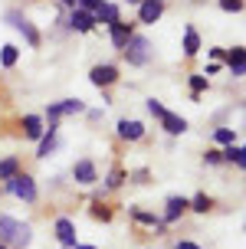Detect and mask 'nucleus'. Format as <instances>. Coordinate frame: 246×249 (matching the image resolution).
Instances as JSON below:
<instances>
[{"mask_svg": "<svg viewBox=\"0 0 246 249\" xmlns=\"http://www.w3.org/2000/svg\"><path fill=\"white\" fill-rule=\"evenodd\" d=\"M213 138H217V141H220V144H233V128H217V131H213Z\"/></svg>", "mask_w": 246, "mask_h": 249, "instance_id": "obj_27", "label": "nucleus"}, {"mask_svg": "<svg viewBox=\"0 0 246 249\" xmlns=\"http://www.w3.org/2000/svg\"><path fill=\"white\" fill-rule=\"evenodd\" d=\"M141 135H145V124L141 122H135V118H132V122H128V118L118 122V138H125V141H138Z\"/></svg>", "mask_w": 246, "mask_h": 249, "instance_id": "obj_15", "label": "nucleus"}, {"mask_svg": "<svg viewBox=\"0 0 246 249\" xmlns=\"http://www.w3.org/2000/svg\"><path fill=\"white\" fill-rule=\"evenodd\" d=\"M73 180H76V184H82V187L95 184V180H98L95 164L89 161V158H86V161H76V164H73Z\"/></svg>", "mask_w": 246, "mask_h": 249, "instance_id": "obj_9", "label": "nucleus"}, {"mask_svg": "<svg viewBox=\"0 0 246 249\" xmlns=\"http://www.w3.org/2000/svg\"><path fill=\"white\" fill-rule=\"evenodd\" d=\"M132 216H135L138 223H145V226H154L158 233H164V230H168V226L161 223V220H158V216H154V213H145V210H132Z\"/></svg>", "mask_w": 246, "mask_h": 249, "instance_id": "obj_22", "label": "nucleus"}, {"mask_svg": "<svg viewBox=\"0 0 246 249\" xmlns=\"http://www.w3.org/2000/svg\"><path fill=\"white\" fill-rule=\"evenodd\" d=\"M92 17H95V23H105V26H112V23H118V20H122L115 3H102V7H98Z\"/></svg>", "mask_w": 246, "mask_h": 249, "instance_id": "obj_18", "label": "nucleus"}, {"mask_svg": "<svg viewBox=\"0 0 246 249\" xmlns=\"http://www.w3.org/2000/svg\"><path fill=\"white\" fill-rule=\"evenodd\" d=\"M187 207H190V203H187V197H171V200H168V210H164V220H161V223H164V226H168V223H177V220L187 213Z\"/></svg>", "mask_w": 246, "mask_h": 249, "instance_id": "obj_11", "label": "nucleus"}, {"mask_svg": "<svg viewBox=\"0 0 246 249\" xmlns=\"http://www.w3.org/2000/svg\"><path fill=\"white\" fill-rule=\"evenodd\" d=\"M200 53V36H197L194 26H187L184 30V56H197Z\"/></svg>", "mask_w": 246, "mask_h": 249, "instance_id": "obj_21", "label": "nucleus"}, {"mask_svg": "<svg viewBox=\"0 0 246 249\" xmlns=\"http://www.w3.org/2000/svg\"><path fill=\"white\" fill-rule=\"evenodd\" d=\"M66 23H69V30H76V33H92V30H95V17L76 7V10H69Z\"/></svg>", "mask_w": 246, "mask_h": 249, "instance_id": "obj_6", "label": "nucleus"}, {"mask_svg": "<svg viewBox=\"0 0 246 249\" xmlns=\"http://www.w3.org/2000/svg\"><path fill=\"white\" fill-rule=\"evenodd\" d=\"M20 174V158L17 154H10V158H3L0 161V180H10V177Z\"/></svg>", "mask_w": 246, "mask_h": 249, "instance_id": "obj_19", "label": "nucleus"}, {"mask_svg": "<svg viewBox=\"0 0 246 249\" xmlns=\"http://www.w3.org/2000/svg\"><path fill=\"white\" fill-rule=\"evenodd\" d=\"M158 122H161V128H164L168 135H184L187 131V122L181 118V115H174V112H164Z\"/></svg>", "mask_w": 246, "mask_h": 249, "instance_id": "obj_14", "label": "nucleus"}, {"mask_svg": "<svg viewBox=\"0 0 246 249\" xmlns=\"http://www.w3.org/2000/svg\"><path fill=\"white\" fill-rule=\"evenodd\" d=\"M204 161H207V164H220V151H207Z\"/></svg>", "mask_w": 246, "mask_h": 249, "instance_id": "obj_32", "label": "nucleus"}, {"mask_svg": "<svg viewBox=\"0 0 246 249\" xmlns=\"http://www.w3.org/2000/svg\"><path fill=\"white\" fill-rule=\"evenodd\" d=\"M0 249H7V246H3V243H0Z\"/></svg>", "mask_w": 246, "mask_h": 249, "instance_id": "obj_37", "label": "nucleus"}, {"mask_svg": "<svg viewBox=\"0 0 246 249\" xmlns=\"http://www.w3.org/2000/svg\"><path fill=\"white\" fill-rule=\"evenodd\" d=\"M73 249H95V246H73Z\"/></svg>", "mask_w": 246, "mask_h": 249, "instance_id": "obj_35", "label": "nucleus"}, {"mask_svg": "<svg viewBox=\"0 0 246 249\" xmlns=\"http://www.w3.org/2000/svg\"><path fill=\"white\" fill-rule=\"evenodd\" d=\"M132 33H135V26H132V23H122V20H118V23H112V26H109L112 46H115V50H122L125 43L132 39Z\"/></svg>", "mask_w": 246, "mask_h": 249, "instance_id": "obj_12", "label": "nucleus"}, {"mask_svg": "<svg viewBox=\"0 0 246 249\" xmlns=\"http://www.w3.org/2000/svg\"><path fill=\"white\" fill-rule=\"evenodd\" d=\"M59 3H62V7H73V10H76V0H59Z\"/></svg>", "mask_w": 246, "mask_h": 249, "instance_id": "obj_34", "label": "nucleus"}, {"mask_svg": "<svg viewBox=\"0 0 246 249\" xmlns=\"http://www.w3.org/2000/svg\"><path fill=\"white\" fill-rule=\"evenodd\" d=\"M187 203H190L187 210H194V213H207L210 207H213V200H210L207 194H197V197H194V200H187Z\"/></svg>", "mask_w": 246, "mask_h": 249, "instance_id": "obj_23", "label": "nucleus"}, {"mask_svg": "<svg viewBox=\"0 0 246 249\" xmlns=\"http://www.w3.org/2000/svg\"><path fill=\"white\" fill-rule=\"evenodd\" d=\"M7 23H10L13 30H20V33L26 36V43H30V46H39V43H43L39 30H37L33 23H30V20H26V17H23L20 10H7Z\"/></svg>", "mask_w": 246, "mask_h": 249, "instance_id": "obj_3", "label": "nucleus"}, {"mask_svg": "<svg viewBox=\"0 0 246 249\" xmlns=\"http://www.w3.org/2000/svg\"><path fill=\"white\" fill-rule=\"evenodd\" d=\"M174 249H200V246H197V243H190V239H181Z\"/></svg>", "mask_w": 246, "mask_h": 249, "instance_id": "obj_33", "label": "nucleus"}, {"mask_svg": "<svg viewBox=\"0 0 246 249\" xmlns=\"http://www.w3.org/2000/svg\"><path fill=\"white\" fill-rule=\"evenodd\" d=\"M122 53H125V59H128V66H145L151 59V43H148V36L132 33V39L122 46Z\"/></svg>", "mask_w": 246, "mask_h": 249, "instance_id": "obj_2", "label": "nucleus"}, {"mask_svg": "<svg viewBox=\"0 0 246 249\" xmlns=\"http://www.w3.org/2000/svg\"><path fill=\"white\" fill-rule=\"evenodd\" d=\"M128 3H141V0H128Z\"/></svg>", "mask_w": 246, "mask_h": 249, "instance_id": "obj_36", "label": "nucleus"}, {"mask_svg": "<svg viewBox=\"0 0 246 249\" xmlns=\"http://www.w3.org/2000/svg\"><path fill=\"white\" fill-rule=\"evenodd\" d=\"M17 59H20V50H17V46H3V50H0V66H3V69H10Z\"/></svg>", "mask_w": 246, "mask_h": 249, "instance_id": "obj_24", "label": "nucleus"}, {"mask_svg": "<svg viewBox=\"0 0 246 249\" xmlns=\"http://www.w3.org/2000/svg\"><path fill=\"white\" fill-rule=\"evenodd\" d=\"M56 239L62 243V249H73L76 246V226L69 216H59L56 220Z\"/></svg>", "mask_w": 246, "mask_h": 249, "instance_id": "obj_10", "label": "nucleus"}, {"mask_svg": "<svg viewBox=\"0 0 246 249\" xmlns=\"http://www.w3.org/2000/svg\"><path fill=\"white\" fill-rule=\"evenodd\" d=\"M227 62H230V72H233V75H243L246 72V50H243V46L227 50Z\"/></svg>", "mask_w": 246, "mask_h": 249, "instance_id": "obj_16", "label": "nucleus"}, {"mask_svg": "<svg viewBox=\"0 0 246 249\" xmlns=\"http://www.w3.org/2000/svg\"><path fill=\"white\" fill-rule=\"evenodd\" d=\"M30 239H33V230L30 223L23 220H13L7 213H0V243L7 249H26L30 246Z\"/></svg>", "mask_w": 246, "mask_h": 249, "instance_id": "obj_1", "label": "nucleus"}, {"mask_svg": "<svg viewBox=\"0 0 246 249\" xmlns=\"http://www.w3.org/2000/svg\"><path fill=\"white\" fill-rule=\"evenodd\" d=\"M56 131H59V124L49 122V128L43 131V138H39V151H37V158H49V154H53V148H56Z\"/></svg>", "mask_w": 246, "mask_h": 249, "instance_id": "obj_13", "label": "nucleus"}, {"mask_svg": "<svg viewBox=\"0 0 246 249\" xmlns=\"http://www.w3.org/2000/svg\"><path fill=\"white\" fill-rule=\"evenodd\" d=\"M43 131H46V128H43V118H39V115H26L23 118V135L30 138V141H39Z\"/></svg>", "mask_w": 246, "mask_h": 249, "instance_id": "obj_17", "label": "nucleus"}, {"mask_svg": "<svg viewBox=\"0 0 246 249\" xmlns=\"http://www.w3.org/2000/svg\"><path fill=\"white\" fill-rule=\"evenodd\" d=\"M220 7L227 13H236V10H243V0H220Z\"/></svg>", "mask_w": 246, "mask_h": 249, "instance_id": "obj_30", "label": "nucleus"}, {"mask_svg": "<svg viewBox=\"0 0 246 249\" xmlns=\"http://www.w3.org/2000/svg\"><path fill=\"white\" fill-rule=\"evenodd\" d=\"M148 112L154 115V118H161V115L168 112V108H164V105H161V102H158V99H148Z\"/></svg>", "mask_w": 246, "mask_h": 249, "instance_id": "obj_29", "label": "nucleus"}, {"mask_svg": "<svg viewBox=\"0 0 246 249\" xmlns=\"http://www.w3.org/2000/svg\"><path fill=\"white\" fill-rule=\"evenodd\" d=\"M89 79H92V86H98V89H105V86H112V82H118V69L115 66H92V72H89Z\"/></svg>", "mask_w": 246, "mask_h": 249, "instance_id": "obj_8", "label": "nucleus"}, {"mask_svg": "<svg viewBox=\"0 0 246 249\" xmlns=\"http://www.w3.org/2000/svg\"><path fill=\"white\" fill-rule=\"evenodd\" d=\"M92 216H95V220H112V210H105V207H92Z\"/></svg>", "mask_w": 246, "mask_h": 249, "instance_id": "obj_31", "label": "nucleus"}, {"mask_svg": "<svg viewBox=\"0 0 246 249\" xmlns=\"http://www.w3.org/2000/svg\"><path fill=\"white\" fill-rule=\"evenodd\" d=\"M79 112H86V102L82 99H62V102H53L46 108V118L49 122H59L62 115H79Z\"/></svg>", "mask_w": 246, "mask_h": 249, "instance_id": "obj_5", "label": "nucleus"}, {"mask_svg": "<svg viewBox=\"0 0 246 249\" xmlns=\"http://www.w3.org/2000/svg\"><path fill=\"white\" fill-rule=\"evenodd\" d=\"M125 177H128V174H125L122 167H115V171L105 177V187H109V190H115V187H122V184H125Z\"/></svg>", "mask_w": 246, "mask_h": 249, "instance_id": "obj_25", "label": "nucleus"}, {"mask_svg": "<svg viewBox=\"0 0 246 249\" xmlns=\"http://www.w3.org/2000/svg\"><path fill=\"white\" fill-rule=\"evenodd\" d=\"M7 190H10V194H17L20 200H26V203H33V200H37V180H33L30 174L10 177V180H7Z\"/></svg>", "mask_w": 246, "mask_h": 249, "instance_id": "obj_4", "label": "nucleus"}, {"mask_svg": "<svg viewBox=\"0 0 246 249\" xmlns=\"http://www.w3.org/2000/svg\"><path fill=\"white\" fill-rule=\"evenodd\" d=\"M102 3H105V0H76V7H79V10H86V13H95Z\"/></svg>", "mask_w": 246, "mask_h": 249, "instance_id": "obj_28", "label": "nucleus"}, {"mask_svg": "<svg viewBox=\"0 0 246 249\" xmlns=\"http://www.w3.org/2000/svg\"><path fill=\"white\" fill-rule=\"evenodd\" d=\"M243 154H246V151L240 148V144H227V151H220V161H230V164H236V167H243V164H246Z\"/></svg>", "mask_w": 246, "mask_h": 249, "instance_id": "obj_20", "label": "nucleus"}, {"mask_svg": "<svg viewBox=\"0 0 246 249\" xmlns=\"http://www.w3.org/2000/svg\"><path fill=\"white\" fill-rule=\"evenodd\" d=\"M164 13V0H141L138 3V23H154Z\"/></svg>", "mask_w": 246, "mask_h": 249, "instance_id": "obj_7", "label": "nucleus"}, {"mask_svg": "<svg viewBox=\"0 0 246 249\" xmlns=\"http://www.w3.org/2000/svg\"><path fill=\"white\" fill-rule=\"evenodd\" d=\"M207 89V75H190V92H194V99Z\"/></svg>", "mask_w": 246, "mask_h": 249, "instance_id": "obj_26", "label": "nucleus"}]
</instances>
